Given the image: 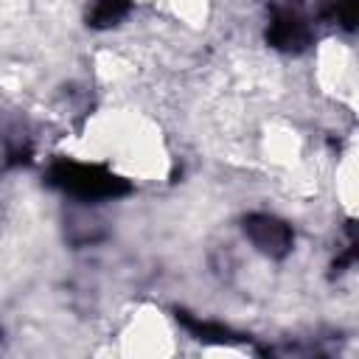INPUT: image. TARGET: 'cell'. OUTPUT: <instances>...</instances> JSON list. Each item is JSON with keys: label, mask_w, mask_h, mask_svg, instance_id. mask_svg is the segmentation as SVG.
Returning <instances> with one entry per match:
<instances>
[{"label": "cell", "mask_w": 359, "mask_h": 359, "mask_svg": "<svg viewBox=\"0 0 359 359\" xmlns=\"http://www.w3.org/2000/svg\"><path fill=\"white\" fill-rule=\"evenodd\" d=\"M247 233L252 238V244L269 255H283L289 250V241H292V233L286 224H280L278 219L272 216H252L247 219Z\"/></svg>", "instance_id": "obj_2"}, {"label": "cell", "mask_w": 359, "mask_h": 359, "mask_svg": "<svg viewBox=\"0 0 359 359\" xmlns=\"http://www.w3.org/2000/svg\"><path fill=\"white\" fill-rule=\"evenodd\" d=\"M123 11H126V0H95L93 22H95V25H109V22L118 20Z\"/></svg>", "instance_id": "obj_3"}, {"label": "cell", "mask_w": 359, "mask_h": 359, "mask_svg": "<svg viewBox=\"0 0 359 359\" xmlns=\"http://www.w3.org/2000/svg\"><path fill=\"white\" fill-rule=\"evenodd\" d=\"M56 182H62L67 191L81 196H112L118 191V182L107 174H98L95 168L84 165H62L56 174Z\"/></svg>", "instance_id": "obj_1"}]
</instances>
